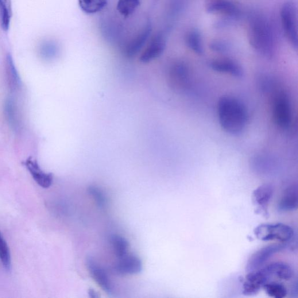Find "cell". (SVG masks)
Instances as JSON below:
<instances>
[{"mask_svg": "<svg viewBox=\"0 0 298 298\" xmlns=\"http://www.w3.org/2000/svg\"><path fill=\"white\" fill-rule=\"evenodd\" d=\"M262 268L271 278L275 277L282 280L289 281L293 276V270L291 266L284 262H273Z\"/></svg>", "mask_w": 298, "mask_h": 298, "instance_id": "17", "label": "cell"}, {"mask_svg": "<svg viewBox=\"0 0 298 298\" xmlns=\"http://www.w3.org/2000/svg\"><path fill=\"white\" fill-rule=\"evenodd\" d=\"M152 30L150 23H148L141 32L138 34V35L134 38V39L127 44L125 49V54L127 57H134L141 51L146 41L148 40Z\"/></svg>", "mask_w": 298, "mask_h": 298, "instance_id": "18", "label": "cell"}, {"mask_svg": "<svg viewBox=\"0 0 298 298\" xmlns=\"http://www.w3.org/2000/svg\"><path fill=\"white\" fill-rule=\"evenodd\" d=\"M297 187L296 184L288 186L282 193L279 202L278 210L282 212L296 210L298 205Z\"/></svg>", "mask_w": 298, "mask_h": 298, "instance_id": "16", "label": "cell"}, {"mask_svg": "<svg viewBox=\"0 0 298 298\" xmlns=\"http://www.w3.org/2000/svg\"><path fill=\"white\" fill-rule=\"evenodd\" d=\"M210 48L214 52L224 53L227 52L229 50L230 46L226 41L223 40H215L211 42Z\"/></svg>", "mask_w": 298, "mask_h": 298, "instance_id": "30", "label": "cell"}, {"mask_svg": "<svg viewBox=\"0 0 298 298\" xmlns=\"http://www.w3.org/2000/svg\"><path fill=\"white\" fill-rule=\"evenodd\" d=\"M259 82L260 87L263 92H269L273 90L274 83L272 79L268 78V76H263Z\"/></svg>", "mask_w": 298, "mask_h": 298, "instance_id": "31", "label": "cell"}, {"mask_svg": "<svg viewBox=\"0 0 298 298\" xmlns=\"http://www.w3.org/2000/svg\"><path fill=\"white\" fill-rule=\"evenodd\" d=\"M281 20L285 36L292 47H298L297 11L296 6L293 2H287L281 10Z\"/></svg>", "mask_w": 298, "mask_h": 298, "instance_id": "5", "label": "cell"}, {"mask_svg": "<svg viewBox=\"0 0 298 298\" xmlns=\"http://www.w3.org/2000/svg\"><path fill=\"white\" fill-rule=\"evenodd\" d=\"M217 110L221 127L227 133L237 136L245 130L249 114L241 100L235 97L223 96L219 100Z\"/></svg>", "mask_w": 298, "mask_h": 298, "instance_id": "1", "label": "cell"}, {"mask_svg": "<svg viewBox=\"0 0 298 298\" xmlns=\"http://www.w3.org/2000/svg\"><path fill=\"white\" fill-rule=\"evenodd\" d=\"M110 241L114 254L118 259L127 254L129 243L125 238L118 235H113L110 238Z\"/></svg>", "mask_w": 298, "mask_h": 298, "instance_id": "22", "label": "cell"}, {"mask_svg": "<svg viewBox=\"0 0 298 298\" xmlns=\"http://www.w3.org/2000/svg\"><path fill=\"white\" fill-rule=\"evenodd\" d=\"M210 67L212 70L220 73H226L237 78H241L243 70L241 65L230 59H218L212 60Z\"/></svg>", "mask_w": 298, "mask_h": 298, "instance_id": "14", "label": "cell"}, {"mask_svg": "<svg viewBox=\"0 0 298 298\" xmlns=\"http://www.w3.org/2000/svg\"><path fill=\"white\" fill-rule=\"evenodd\" d=\"M12 15L11 0H0V19H1V25L4 30H9Z\"/></svg>", "mask_w": 298, "mask_h": 298, "instance_id": "24", "label": "cell"}, {"mask_svg": "<svg viewBox=\"0 0 298 298\" xmlns=\"http://www.w3.org/2000/svg\"><path fill=\"white\" fill-rule=\"evenodd\" d=\"M272 114L274 123L280 129H288L291 126L292 122V103L285 92H278L274 97Z\"/></svg>", "mask_w": 298, "mask_h": 298, "instance_id": "4", "label": "cell"}, {"mask_svg": "<svg viewBox=\"0 0 298 298\" xmlns=\"http://www.w3.org/2000/svg\"><path fill=\"white\" fill-rule=\"evenodd\" d=\"M89 295L92 298L99 297L98 294L93 289H90L89 291Z\"/></svg>", "mask_w": 298, "mask_h": 298, "instance_id": "32", "label": "cell"}, {"mask_svg": "<svg viewBox=\"0 0 298 298\" xmlns=\"http://www.w3.org/2000/svg\"><path fill=\"white\" fill-rule=\"evenodd\" d=\"M186 44L188 47L198 55L203 53L202 35L198 30H192L186 36Z\"/></svg>", "mask_w": 298, "mask_h": 298, "instance_id": "21", "label": "cell"}, {"mask_svg": "<svg viewBox=\"0 0 298 298\" xmlns=\"http://www.w3.org/2000/svg\"><path fill=\"white\" fill-rule=\"evenodd\" d=\"M5 114L8 123L12 129L16 131L20 127V118L16 103L11 98L7 99L5 104Z\"/></svg>", "mask_w": 298, "mask_h": 298, "instance_id": "20", "label": "cell"}, {"mask_svg": "<svg viewBox=\"0 0 298 298\" xmlns=\"http://www.w3.org/2000/svg\"><path fill=\"white\" fill-rule=\"evenodd\" d=\"M274 192V187L270 184H263L254 189L251 199L258 214L265 217L269 216L268 206Z\"/></svg>", "mask_w": 298, "mask_h": 298, "instance_id": "9", "label": "cell"}, {"mask_svg": "<svg viewBox=\"0 0 298 298\" xmlns=\"http://www.w3.org/2000/svg\"><path fill=\"white\" fill-rule=\"evenodd\" d=\"M36 183L42 188L51 187L53 182L52 173H46L41 169L37 161L32 157H29L23 162Z\"/></svg>", "mask_w": 298, "mask_h": 298, "instance_id": "12", "label": "cell"}, {"mask_svg": "<svg viewBox=\"0 0 298 298\" xmlns=\"http://www.w3.org/2000/svg\"><path fill=\"white\" fill-rule=\"evenodd\" d=\"M6 69L7 82L10 91L13 92L18 91L21 88L22 82L10 54H8L6 58Z\"/></svg>", "mask_w": 298, "mask_h": 298, "instance_id": "19", "label": "cell"}, {"mask_svg": "<svg viewBox=\"0 0 298 298\" xmlns=\"http://www.w3.org/2000/svg\"><path fill=\"white\" fill-rule=\"evenodd\" d=\"M87 267L89 272L90 273L93 279H94L103 291L109 295L113 292V285H112L109 277L101 266L95 262L94 259L89 257L86 261Z\"/></svg>", "mask_w": 298, "mask_h": 298, "instance_id": "11", "label": "cell"}, {"mask_svg": "<svg viewBox=\"0 0 298 298\" xmlns=\"http://www.w3.org/2000/svg\"><path fill=\"white\" fill-rule=\"evenodd\" d=\"M0 261H1L4 268L7 271L11 269V256L9 245L1 232H0Z\"/></svg>", "mask_w": 298, "mask_h": 298, "instance_id": "27", "label": "cell"}, {"mask_svg": "<svg viewBox=\"0 0 298 298\" xmlns=\"http://www.w3.org/2000/svg\"><path fill=\"white\" fill-rule=\"evenodd\" d=\"M190 70L187 64L178 61L170 67L168 78L170 85L176 91H184L190 82Z\"/></svg>", "mask_w": 298, "mask_h": 298, "instance_id": "7", "label": "cell"}, {"mask_svg": "<svg viewBox=\"0 0 298 298\" xmlns=\"http://www.w3.org/2000/svg\"><path fill=\"white\" fill-rule=\"evenodd\" d=\"M205 9L208 13L225 15L230 18L238 16L239 10L231 0H206Z\"/></svg>", "mask_w": 298, "mask_h": 298, "instance_id": "13", "label": "cell"}, {"mask_svg": "<svg viewBox=\"0 0 298 298\" xmlns=\"http://www.w3.org/2000/svg\"><path fill=\"white\" fill-rule=\"evenodd\" d=\"M284 243H277L266 246L255 251L247 261L246 271L247 273L261 269L273 255L283 250L286 247Z\"/></svg>", "mask_w": 298, "mask_h": 298, "instance_id": "6", "label": "cell"}, {"mask_svg": "<svg viewBox=\"0 0 298 298\" xmlns=\"http://www.w3.org/2000/svg\"><path fill=\"white\" fill-rule=\"evenodd\" d=\"M254 234L262 241H278L285 243L293 238L294 231L285 224H262L254 228Z\"/></svg>", "mask_w": 298, "mask_h": 298, "instance_id": "3", "label": "cell"}, {"mask_svg": "<svg viewBox=\"0 0 298 298\" xmlns=\"http://www.w3.org/2000/svg\"><path fill=\"white\" fill-rule=\"evenodd\" d=\"M140 5V0H118L117 9L123 17H127L133 14Z\"/></svg>", "mask_w": 298, "mask_h": 298, "instance_id": "26", "label": "cell"}, {"mask_svg": "<svg viewBox=\"0 0 298 298\" xmlns=\"http://www.w3.org/2000/svg\"><path fill=\"white\" fill-rule=\"evenodd\" d=\"M249 40L251 47L266 57H272L275 51L273 31L270 22L261 15H254L250 19Z\"/></svg>", "mask_w": 298, "mask_h": 298, "instance_id": "2", "label": "cell"}, {"mask_svg": "<svg viewBox=\"0 0 298 298\" xmlns=\"http://www.w3.org/2000/svg\"><path fill=\"white\" fill-rule=\"evenodd\" d=\"M80 9L88 14L101 11L107 5V0H78Z\"/></svg>", "mask_w": 298, "mask_h": 298, "instance_id": "23", "label": "cell"}, {"mask_svg": "<svg viewBox=\"0 0 298 298\" xmlns=\"http://www.w3.org/2000/svg\"><path fill=\"white\" fill-rule=\"evenodd\" d=\"M263 288L270 297L273 298H284L288 294L285 286L279 282H268Z\"/></svg>", "mask_w": 298, "mask_h": 298, "instance_id": "25", "label": "cell"}, {"mask_svg": "<svg viewBox=\"0 0 298 298\" xmlns=\"http://www.w3.org/2000/svg\"><path fill=\"white\" fill-rule=\"evenodd\" d=\"M39 52L44 59H51L55 56L57 52V46L53 41H45L40 46Z\"/></svg>", "mask_w": 298, "mask_h": 298, "instance_id": "29", "label": "cell"}, {"mask_svg": "<svg viewBox=\"0 0 298 298\" xmlns=\"http://www.w3.org/2000/svg\"><path fill=\"white\" fill-rule=\"evenodd\" d=\"M166 45L167 42L164 34L157 33L142 53L139 60L141 63L147 64L158 59L165 51Z\"/></svg>", "mask_w": 298, "mask_h": 298, "instance_id": "10", "label": "cell"}, {"mask_svg": "<svg viewBox=\"0 0 298 298\" xmlns=\"http://www.w3.org/2000/svg\"><path fill=\"white\" fill-rule=\"evenodd\" d=\"M143 268L140 259L134 254H126L118 259L114 266L116 272L122 275H133L140 273Z\"/></svg>", "mask_w": 298, "mask_h": 298, "instance_id": "15", "label": "cell"}, {"mask_svg": "<svg viewBox=\"0 0 298 298\" xmlns=\"http://www.w3.org/2000/svg\"><path fill=\"white\" fill-rule=\"evenodd\" d=\"M271 278L263 268L247 273L243 285V294L247 296L257 295Z\"/></svg>", "mask_w": 298, "mask_h": 298, "instance_id": "8", "label": "cell"}, {"mask_svg": "<svg viewBox=\"0 0 298 298\" xmlns=\"http://www.w3.org/2000/svg\"><path fill=\"white\" fill-rule=\"evenodd\" d=\"M88 192L94 199L97 206L100 208H104L106 206L107 203V197L101 189L95 186H91L88 188Z\"/></svg>", "mask_w": 298, "mask_h": 298, "instance_id": "28", "label": "cell"}]
</instances>
